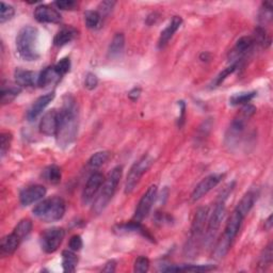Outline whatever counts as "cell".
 <instances>
[{"instance_id": "33", "label": "cell", "mask_w": 273, "mask_h": 273, "mask_svg": "<svg viewBox=\"0 0 273 273\" xmlns=\"http://www.w3.org/2000/svg\"><path fill=\"white\" fill-rule=\"evenodd\" d=\"M256 92H243V93H237L235 95H233L229 98V103L233 106H239V105H245V103H249L255 96Z\"/></svg>"}, {"instance_id": "46", "label": "cell", "mask_w": 273, "mask_h": 273, "mask_svg": "<svg viewBox=\"0 0 273 273\" xmlns=\"http://www.w3.org/2000/svg\"><path fill=\"white\" fill-rule=\"evenodd\" d=\"M141 95V89L140 88H134L131 92L128 93V97L131 98L133 101H136Z\"/></svg>"}, {"instance_id": "19", "label": "cell", "mask_w": 273, "mask_h": 273, "mask_svg": "<svg viewBox=\"0 0 273 273\" xmlns=\"http://www.w3.org/2000/svg\"><path fill=\"white\" fill-rule=\"evenodd\" d=\"M22 242V239L13 232L10 235H7L3 238L2 243H0V250H2L3 255H11L14 253Z\"/></svg>"}, {"instance_id": "2", "label": "cell", "mask_w": 273, "mask_h": 273, "mask_svg": "<svg viewBox=\"0 0 273 273\" xmlns=\"http://www.w3.org/2000/svg\"><path fill=\"white\" fill-rule=\"evenodd\" d=\"M38 31L32 26H25L16 37V49L19 57L26 61H35L40 57L37 50Z\"/></svg>"}, {"instance_id": "48", "label": "cell", "mask_w": 273, "mask_h": 273, "mask_svg": "<svg viewBox=\"0 0 273 273\" xmlns=\"http://www.w3.org/2000/svg\"><path fill=\"white\" fill-rule=\"evenodd\" d=\"M272 227V215L269 216V218L266 220V222H265V228L267 230H270Z\"/></svg>"}, {"instance_id": "34", "label": "cell", "mask_w": 273, "mask_h": 273, "mask_svg": "<svg viewBox=\"0 0 273 273\" xmlns=\"http://www.w3.org/2000/svg\"><path fill=\"white\" fill-rule=\"evenodd\" d=\"M109 153L108 152H105V151H102V152H97L95 153L92 157H91L89 159V166L91 169H98L100 167L102 164H105L108 159H109Z\"/></svg>"}, {"instance_id": "4", "label": "cell", "mask_w": 273, "mask_h": 273, "mask_svg": "<svg viewBox=\"0 0 273 273\" xmlns=\"http://www.w3.org/2000/svg\"><path fill=\"white\" fill-rule=\"evenodd\" d=\"M67 211V204L60 197H54L38 203L33 208V215L43 222H57L64 217Z\"/></svg>"}, {"instance_id": "6", "label": "cell", "mask_w": 273, "mask_h": 273, "mask_svg": "<svg viewBox=\"0 0 273 273\" xmlns=\"http://www.w3.org/2000/svg\"><path fill=\"white\" fill-rule=\"evenodd\" d=\"M153 162H154V159L151 157L150 155H144L143 157H141L138 161H136L133 164L126 178V183H125L126 194L132 193L134 191L136 186L139 184V181L142 178V176L150 170V167L152 166Z\"/></svg>"}, {"instance_id": "38", "label": "cell", "mask_w": 273, "mask_h": 273, "mask_svg": "<svg viewBox=\"0 0 273 273\" xmlns=\"http://www.w3.org/2000/svg\"><path fill=\"white\" fill-rule=\"evenodd\" d=\"M12 142V135L10 133H3L0 137V154L2 157H5L10 150Z\"/></svg>"}, {"instance_id": "29", "label": "cell", "mask_w": 273, "mask_h": 273, "mask_svg": "<svg viewBox=\"0 0 273 273\" xmlns=\"http://www.w3.org/2000/svg\"><path fill=\"white\" fill-rule=\"evenodd\" d=\"M102 17L97 11H87L85 13V23L89 29H98L101 25Z\"/></svg>"}, {"instance_id": "10", "label": "cell", "mask_w": 273, "mask_h": 273, "mask_svg": "<svg viewBox=\"0 0 273 273\" xmlns=\"http://www.w3.org/2000/svg\"><path fill=\"white\" fill-rule=\"evenodd\" d=\"M103 181H105V178H103V175L99 172H95L89 177L81 196V201L83 205H89L94 200L97 192L101 188Z\"/></svg>"}, {"instance_id": "11", "label": "cell", "mask_w": 273, "mask_h": 273, "mask_svg": "<svg viewBox=\"0 0 273 273\" xmlns=\"http://www.w3.org/2000/svg\"><path fill=\"white\" fill-rule=\"evenodd\" d=\"M224 178V174H212L209 176L205 177L202 181H200L199 185L194 188L192 192V201L197 202L201 200L203 197H205L206 194L212 191L215 187H217L222 179Z\"/></svg>"}, {"instance_id": "44", "label": "cell", "mask_w": 273, "mask_h": 273, "mask_svg": "<svg viewBox=\"0 0 273 273\" xmlns=\"http://www.w3.org/2000/svg\"><path fill=\"white\" fill-rule=\"evenodd\" d=\"M55 5L60 10H74L78 6L74 0H59L55 3Z\"/></svg>"}, {"instance_id": "8", "label": "cell", "mask_w": 273, "mask_h": 273, "mask_svg": "<svg viewBox=\"0 0 273 273\" xmlns=\"http://www.w3.org/2000/svg\"><path fill=\"white\" fill-rule=\"evenodd\" d=\"M64 236H66V230L62 227H51L46 229L41 237V245L43 251L48 254L55 253L61 245Z\"/></svg>"}, {"instance_id": "18", "label": "cell", "mask_w": 273, "mask_h": 273, "mask_svg": "<svg viewBox=\"0 0 273 273\" xmlns=\"http://www.w3.org/2000/svg\"><path fill=\"white\" fill-rule=\"evenodd\" d=\"M181 24H183V19L179 16H174L172 22L167 25V27L161 32L160 37H159V41H158V47L159 48H163L169 41L171 40L173 37V35L175 34V32L180 28Z\"/></svg>"}, {"instance_id": "13", "label": "cell", "mask_w": 273, "mask_h": 273, "mask_svg": "<svg viewBox=\"0 0 273 273\" xmlns=\"http://www.w3.org/2000/svg\"><path fill=\"white\" fill-rule=\"evenodd\" d=\"M255 45V42L252 36H242L237 41L235 47L230 50L229 53V59L233 61V63L240 62V60L252 50L253 46Z\"/></svg>"}, {"instance_id": "12", "label": "cell", "mask_w": 273, "mask_h": 273, "mask_svg": "<svg viewBox=\"0 0 273 273\" xmlns=\"http://www.w3.org/2000/svg\"><path fill=\"white\" fill-rule=\"evenodd\" d=\"M46 196V188L42 185H33L25 188L19 194V201L23 206H29L40 201Z\"/></svg>"}, {"instance_id": "43", "label": "cell", "mask_w": 273, "mask_h": 273, "mask_svg": "<svg viewBox=\"0 0 273 273\" xmlns=\"http://www.w3.org/2000/svg\"><path fill=\"white\" fill-rule=\"evenodd\" d=\"M97 85H98V79H97L96 75L89 73L85 79V87L88 90H94L97 87Z\"/></svg>"}, {"instance_id": "26", "label": "cell", "mask_w": 273, "mask_h": 273, "mask_svg": "<svg viewBox=\"0 0 273 273\" xmlns=\"http://www.w3.org/2000/svg\"><path fill=\"white\" fill-rule=\"evenodd\" d=\"M125 47V36L123 33H116L109 45L108 56L109 58L119 57L124 50Z\"/></svg>"}, {"instance_id": "39", "label": "cell", "mask_w": 273, "mask_h": 273, "mask_svg": "<svg viewBox=\"0 0 273 273\" xmlns=\"http://www.w3.org/2000/svg\"><path fill=\"white\" fill-rule=\"evenodd\" d=\"M150 268V259L145 256H140L136 259L134 270L138 273H144L148 272Z\"/></svg>"}, {"instance_id": "25", "label": "cell", "mask_w": 273, "mask_h": 273, "mask_svg": "<svg viewBox=\"0 0 273 273\" xmlns=\"http://www.w3.org/2000/svg\"><path fill=\"white\" fill-rule=\"evenodd\" d=\"M232 242H233V240L229 239L227 236H225L223 234V235L221 236V238L216 243V246H215L214 252H213V257L215 259H217V261H220V259L224 258L230 249Z\"/></svg>"}, {"instance_id": "5", "label": "cell", "mask_w": 273, "mask_h": 273, "mask_svg": "<svg viewBox=\"0 0 273 273\" xmlns=\"http://www.w3.org/2000/svg\"><path fill=\"white\" fill-rule=\"evenodd\" d=\"M208 214H209V209L207 207H201L197 211L196 216H194L190 229V236L185 248L186 255L189 257L196 256L199 252L201 243L203 241V236L205 234L204 228Z\"/></svg>"}, {"instance_id": "37", "label": "cell", "mask_w": 273, "mask_h": 273, "mask_svg": "<svg viewBox=\"0 0 273 273\" xmlns=\"http://www.w3.org/2000/svg\"><path fill=\"white\" fill-rule=\"evenodd\" d=\"M14 14V8L10 5H7L6 3H2V8H0V24H5L6 22L12 19Z\"/></svg>"}, {"instance_id": "31", "label": "cell", "mask_w": 273, "mask_h": 273, "mask_svg": "<svg viewBox=\"0 0 273 273\" xmlns=\"http://www.w3.org/2000/svg\"><path fill=\"white\" fill-rule=\"evenodd\" d=\"M32 226L33 225H32L31 220L23 219L20 222L16 225V227L14 228V230H13V232H14L23 241L24 239H26L30 235V233L32 230Z\"/></svg>"}, {"instance_id": "21", "label": "cell", "mask_w": 273, "mask_h": 273, "mask_svg": "<svg viewBox=\"0 0 273 273\" xmlns=\"http://www.w3.org/2000/svg\"><path fill=\"white\" fill-rule=\"evenodd\" d=\"M214 265H170L167 268H163L164 272H206L215 270Z\"/></svg>"}, {"instance_id": "16", "label": "cell", "mask_w": 273, "mask_h": 273, "mask_svg": "<svg viewBox=\"0 0 273 273\" xmlns=\"http://www.w3.org/2000/svg\"><path fill=\"white\" fill-rule=\"evenodd\" d=\"M55 96H56L55 92H51V93H47L41 97H38L33 102V105L30 107V109L27 113L28 121H30V122L35 121L37 119V116L40 115L45 110V108L49 105V103L54 100Z\"/></svg>"}, {"instance_id": "45", "label": "cell", "mask_w": 273, "mask_h": 273, "mask_svg": "<svg viewBox=\"0 0 273 273\" xmlns=\"http://www.w3.org/2000/svg\"><path fill=\"white\" fill-rule=\"evenodd\" d=\"M178 106L180 107V113H181V115L179 116V119H178V126L181 127L184 125L185 119H186V103L183 100H180V101H178Z\"/></svg>"}, {"instance_id": "30", "label": "cell", "mask_w": 273, "mask_h": 273, "mask_svg": "<svg viewBox=\"0 0 273 273\" xmlns=\"http://www.w3.org/2000/svg\"><path fill=\"white\" fill-rule=\"evenodd\" d=\"M43 177L48 181V183L57 185L61 181V169L57 165H50L46 167L43 173Z\"/></svg>"}, {"instance_id": "7", "label": "cell", "mask_w": 273, "mask_h": 273, "mask_svg": "<svg viewBox=\"0 0 273 273\" xmlns=\"http://www.w3.org/2000/svg\"><path fill=\"white\" fill-rule=\"evenodd\" d=\"M226 214V208H225V201L219 199L218 202L215 205L214 211L211 215L209 221H208V225L207 229L205 233V241L209 244L213 239H215L217 233L222 224L223 220L225 218Z\"/></svg>"}, {"instance_id": "47", "label": "cell", "mask_w": 273, "mask_h": 273, "mask_svg": "<svg viewBox=\"0 0 273 273\" xmlns=\"http://www.w3.org/2000/svg\"><path fill=\"white\" fill-rule=\"evenodd\" d=\"M116 267V263L114 261H110L105 265V268L102 269L103 272H114Z\"/></svg>"}, {"instance_id": "36", "label": "cell", "mask_w": 273, "mask_h": 273, "mask_svg": "<svg viewBox=\"0 0 273 273\" xmlns=\"http://www.w3.org/2000/svg\"><path fill=\"white\" fill-rule=\"evenodd\" d=\"M238 67H239V62H236V63H232V66L230 67H228L227 69H225L224 71H222V72H221L217 77H216V79H215V81H214V86L213 87H219L221 83H222L225 79H226V78L229 76V75H232L234 72H235L237 69H238Z\"/></svg>"}, {"instance_id": "15", "label": "cell", "mask_w": 273, "mask_h": 273, "mask_svg": "<svg viewBox=\"0 0 273 273\" xmlns=\"http://www.w3.org/2000/svg\"><path fill=\"white\" fill-rule=\"evenodd\" d=\"M34 18L42 24H58L62 17L60 13L49 6L41 5L34 11Z\"/></svg>"}, {"instance_id": "28", "label": "cell", "mask_w": 273, "mask_h": 273, "mask_svg": "<svg viewBox=\"0 0 273 273\" xmlns=\"http://www.w3.org/2000/svg\"><path fill=\"white\" fill-rule=\"evenodd\" d=\"M22 92V88L18 85H10L9 87L3 86L2 89V102L3 105H7L14 100L18 94Z\"/></svg>"}, {"instance_id": "35", "label": "cell", "mask_w": 273, "mask_h": 273, "mask_svg": "<svg viewBox=\"0 0 273 273\" xmlns=\"http://www.w3.org/2000/svg\"><path fill=\"white\" fill-rule=\"evenodd\" d=\"M273 16V11H272V6L270 3L266 2L263 4V7L261 8V11H259L258 14V20L261 23L262 26H265L269 24L272 20Z\"/></svg>"}, {"instance_id": "32", "label": "cell", "mask_w": 273, "mask_h": 273, "mask_svg": "<svg viewBox=\"0 0 273 273\" xmlns=\"http://www.w3.org/2000/svg\"><path fill=\"white\" fill-rule=\"evenodd\" d=\"M272 257H273L272 242H270L263 250L261 256H259V261H258L259 270H266L268 267H270L272 264Z\"/></svg>"}, {"instance_id": "20", "label": "cell", "mask_w": 273, "mask_h": 273, "mask_svg": "<svg viewBox=\"0 0 273 273\" xmlns=\"http://www.w3.org/2000/svg\"><path fill=\"white\" fill-rule=\"evenodd\" d=\"M256 200H257V193L255 191L251 190L249 192H246L240 200V202L238 203V205L236 206L235 211H237L241 216L245 218L251 212Z\"/></svg>"}, {"instance_id": "40", "label": "cell", "mask_w": 273, "mask_h": 273, "mask_svg": "<svg viewBox=\"0 0 273 273\" xmlns=\"http://www.w3.org/2000/svg\"><path fill=\"white\" fill-rule=\"evenodd\" d=\"M54 68H55L56 72L60 76L66 75L71 70V60H70V58H63V59H61Z\"/></svg>"}, {"instance_id": "22", "label": "cell", "mask_w": 273, "mask_h": 273, "mask_svg": "<svg viewBox=\"0 0 273 273\" xmlns=\"http://www.w3.org/2000/svg\"><path fill=\"white\" fill-rule=\"evenodd\" d=\"M14 77L16 85H18L20 88L32 87L34 86V83H37L36 74L31 71L16 69L14 72Z\"/></svg>"}, {"instance_id": "1", "label": "cell", "mask_w": 273, "mask_h": 273, "mask_svg": "<svg viewBox=\"0 0 273 273\" xmlns=\"http://www.w3.org/2000/svg\"><path fill=\"white\" fill-rule=\"evenodd\" d=\"M78 133V109L75 98L71 94L63 97V105L59 111L57 142L59 146L68 148L75 141Z\"/></svg>"}, {"instance_id": "9", "label": "cell", "mask_w": 273, "mask_h": 273, "mask_svg": "<svg viewBox=\"0 0 273 273\" xmlns=\"http://www.w3.org/2000/svg\"><path fill=\"white\" fill-rule=\"evenodd\" d=\"M157 191H158L157 186L152 185L146 190V192L143 194L141 200L138 203V206H137L136 212H135L136 221H139V222H141L142 220H144L149 216L152 207L154 205V202H155L156 198H157Z\"/></svg>"}, {"instance_id": "23", "label": "cell", "mask_w": 273, "mask_h": 273, "mask_svg": "<svg viewBox=\"0 0 273 273\" xmlns=\"http://www.w3.org/2000/svg\"><path fill=\"white\" fill-rule=\"evenodd\" d=\"M61 78V76L56 72L54 67H49L44 69L40 75L37 76V86L41 88H45L49 85L57 82Z\"/></svg>"}, {"instance_id": "41", "label": "cell", "mask_w": 273, "mask_h": 273, "mask_svg": "<svg viewBox=\"0 0 273 273\" xmlns=\"http://www.w3.org/2000/svg\"><path fill=\"white\" fill-rule=\"evenodd\" d=\"M114 5H115L114 2H102L98 6V11L97 12L99 13L100 16L102 18H105L106 16H108L110 14Z\"/></svg>"}, {"instance_id": "14", "label": "cell", "mask_w": 273, "mask_h": 273, "mask_svg": "<svg viewBox=\"0 0 273 273\" xmlns=\"http://www.w3.org/2000/svg\"><path fill=\"white\" fill-rule=\"evenodd\" d=\"M59 122V111L51 109L47 111L41 120L40 132L45 136H56Z\"/></svg>"}, {"instance_id": "24", "label": "cell", "mask_w": 273, "mask_h": 273, "mask_svg": "<svg viewBox=\"0 0 273 273\" xmlns=\"http://www.w3.org/2000/svg\"><path fill=\"white\" fill-rule=\"evenodd\" d=\"M78 35V31L73 27H66L62 28L54 37L55 46L62 47L74 41L76 36Z\"/></svg>"}, {"instance_id": "27", "label": "cell", "mask_w": 273, "mask_h": 273, "mask_svg": "<svg viewBox=\"0 0 273 273\" xmlns=\"http://www.w3.org/2000/svg\"><path fill=\"white\" fill-rule=\"evenodd\" d=\"M78 264V257L72 250L62 252V268L64 272H75Z\"/></svg>"}, {"instance_id": "3", "label": "cell", "mask_w": 273, "mask_h": 273, "mask_svg": "<svg viewBox=\"0 0 273 273\" xmlns=\"http://www.w3.org/2000/svg\"><path fill=\"white\" fill-rule=\"evenodd\" d=\"M122 174H123V167L121 165H118L112 169V171L109 173L107 179H105V181H103L101 190L93 205V212L96 215H99L100 213L105 211V208L112 200L114 193L120 184Z\"/></svg>"}, {"instance_id": "42", "label": "cell", "mask_w": 273, "mask_h": 273, "mask_svg": "<svg viewBox=\"0 0 273 273\" xmlns=\"http://www.w3.org/2000/svg\"><path fill=\"white\" fill-rule=\"evenodd\" d=\"M83 245V242H82V239H81V236L79 235H74L71 239H70V242H69V246L70 249L74 252H77L81 250Z\"/></svg>"}, {"instance_id": "17", "label": "cell", "mask_w": 273, "mask_h": 273, "mask_svg": "<svg viewBox=\"0 0 273 273\" xmlns=\"http://www.w3.org/2000/svg\"><path fill=\"white\" fill-rule=\"evenodd\" d=\"M243 220H244L243 216H241L237 211H234L226 223L224 235L232 240L235 239L240 230Z\"/></svg>"}]
</instances>
